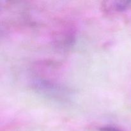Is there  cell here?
<instances>
[{"label":"cell","instance_id":"obj_1","mask_svg":"<svg viewBox=\"0 0 131 131\" xmlns=\"http://www.w3.org/2000/svg\"><path fill=\"white\" fill-rule=\"evenodd\" d=\"M31 88L40 95L56 101H63L69 98V93L63 87L46 79L33 81Z\"/></svg>","mask_w":131,"mask_h":131},{"label":"cell","instance_id":"obj_3","mask_svg":"<svg viewBox=\"0 0 131 131\" xmlns=\"http://www.w3.org/2000/svg\"><path fill=\"white\" fill-rule=\"evenodd\" d=\"M99 131H124L113 126H104L99 128Z\"/></svg>","mask_w":131,"mask_h":131},{"label":"cell","instance_id":"obj_2","mask_svg":"<svg viewBox=\"0 0 131 131\" xmlns=\"http://www.w3.org/2000/svg\"><path fill=\"white\" fill-rule=\"evenodd\" d=\"M131 1H118L116 3V5H115V8L116 10L118 11H122V10H125L129 6V4Z\"/></svg>","mask_w":131,"mask_h":131}]
</instances>
